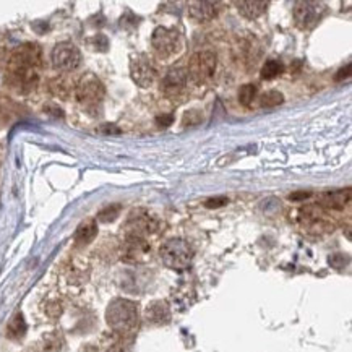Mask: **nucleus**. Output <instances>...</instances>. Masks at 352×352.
I'll list each match as a JSON object with an SVG mask.
<instances>
[{
    "mask_svg": "<svg viewBox=\"0 0 352 352\" xmlns=\"http://www.w3.org/2000/svg\"><path fill=\"white\" fill-rule=\"evenodd\" d=\"M130 75L138 87L148 88L156 81L157 69L150 57L144 54H137L130 60Z\"/></svg>",
    "mask_w": 352,
    "mask_h": 352,
    "instance_id": "7",
    "label": "nucleus"
},
{
    "mask_svg": "<svg viewBox=\"0 0 352 352\" xmlns=\"http://www.w3.org/2000/svg\"><path fill=\"white\" fill-rule=\"evenodd\" d=\"M41 67V49L36 44H25L18 47L8 64L12 85L18 89H31L38 81Z\"/></svg>",
    "mask_w": 352,
    "mask_h": 352,
    "instance_id": "1",
    "label": "nucleus"
},
{
    "mask_svg": "<svg viewBox=\"0 0 352 352\" xmlns=\"http://www.w3.org/2000/svg\"><path fill=\"white\" fill-rule=\"evenodd\" d=\"M151 46L157 54V57L169 58L180 52V49H182V39H180V34L175 30L168 28V26H157L153 31Z\"/></svg>",
    "mask_w": 352,
    "mask_h": 352,
    "instance_id": "4",
    "label": "nucleus"
},
{
    "mask_svg": "<svg viewBox=\"0 0 352 352\" xmlns=\"http://www.w3.org/2000/svg\"><path fill=\"white\" fill-rule=\"evenodd\" d=\"M221 10L219 2H190L188 3V13L198 23L214 20Z\"/></svg>",
    "mask_w": 352,
    "mask_h": 352,
    "instance_id": "13",
    "label": "nucleus"
},
{
    "mask_svg": "<svg viewBox=\"0 0 352 352\" xmlns=\"http://www.w3.org/2000/svg\"><path fill=\"white\" fill-rule=\"evenodd\" d=\"M107 352H125V351L122 349V347H111V349Z\"/></svg>",
    "mask_w": 352,
    "mask_h": 352,
    "instance_id": "28",
    "label": "nucleus"
},
{
    "mask_svg": "<svg viewBox=\"0 0 352 352\" xmlns=\"http://www.w3.org/2000/svg\"><path fill=\"white\" fill-rule=\"evenodd\" d=\"M229 200L226 197H216V198H210V200L205 201L206 208H221V206L228 205Z\"/></svg>",
    "mask_w": 352,
    "mask_h": 352,
    "instance_id": "23",
    "label": "nucleus"
},
{
    "mask_svg": "<svg viewBox=\"0 0 352 352\" xmlns=\"http://www.w3.org/2000/svg\"><path fill=\"white\" fill-rule=\"evenodd\" d=\"M150 252H151V247L146 239L137 237V236H127V239H125L124 258L127 261L140 263V261H144L148 258Z\"/></svg>",
    "mask_w": 352,
    "mask_h": 352,
    "instance_id": "11",
    "label": "nucleus"
},
{
    "mask_svg": "<svg viewBox=\"0 0 352 352\" xmlns=\"http://www.w3.org/2000/svg\"><path fill=\"white\" fill-rule=\"evenodd\" d=\"M201 120V116L198 114V111H197V114H195V111H190L188 112V114H185V117H184V124L185 125H197L198 122Z\"/></svg>",
    "mask_w": 352,
    "mask_h": 352,
    "instance_id": "24",
    "label": "nucleus"
},
{
    "mask_svg": "<svg viewBox=\"0 0 352 352\" xmlns=\"http://www.w3.org/2000/svg\"><path fill=\"white\" fill-rule=\"evenodd\" d=\"M160 256L168 268L175 270V272H182L188 268L193 258V250L190 243L184 239H170L164 242L160 248Z\"/></svg>",
    "mask_w": 352,
    "mask_h": 352,
    "instance_id": "3",
    "label": "nucleus"
},
{
    "mask_svg": "<svg viewBox=\"0 0 352 352\" xmlns=\"http://www.w3.org/2000/svg\"><path fill=\"white\" fill-rule=\"evenodd\" d=\"M54 69L58 72H72L78 69L81 64V52L78 47L72 43H58L54 47L52 56H51Z\"/></svg>",
    "mask_w": 352,
    "mask_h": 352,
    "instance_id": "8",
    "label": "nucleus"
},
{
    "mask_svg": "<svg viewBox=\"0 0 352 352\" xmlns=\"http://www.w3.org/2000/svg\"><path fill=\"white\" fill-rule=\"evenodd\" d=\"M138 305L127 299L112 300L106 310V322L119 335H132L138 328Z\"/></svg>",
    "mask_w": 352,
    "mask_h": 352,
    "instance_id": "2",
    "label": "nucleus"
},
{
    "mask_svg": "<svg viewBox=\"0 0 352 352\" xmlns=\"http://www.w3.org/2000/svg\"><path fill=\"white\" fill-rule=\"evenodd\" d=\"M119 211H120V206L119 205L107 206L106 210H102L101 213L98 214V219L102 221V223H109V221H114L117 216H119Z\"/></svg>",
    "mask_w": 352,
    "mask_h": 352,
    "instance_id": "22",
    "label": "nucleus"
},
{
    "mask_svg": "<svg viewBox=\"0 0 352 352\" xmlns=\"http://www.w3.org/2000/svg\"><path fill=\"white\" fill-rule=\"evenodd\" d=\"M96 234H98L96 221L93 219L85 221V223H81L78 226V229H76L75 241L78 243H89L94 237H96Z\"/></svg>",
    "mask_w": 352,
    "mask_h": 352,
    "instance_id": "17",
    "label": "nucleus"
},
{
    "mask_svg": "<svg viewBox=\"0 0 352 352\" xmlns=\"http://www.w3.org/2000/svg\"><path fill=\"white\" fill-rule=\"evenodd\" d=\"M351 201V188L346 190H333L322 195V205L331 210H342Z\"/></svg>",
    "mask_w": 352,
    "mask_h": 352,
    "instance_id": "15",
    "label": "nucleus"
},
{
    "mask_svg": "<svg viewBox=\"0 0 352 352\" xmlns=\"http://www.w3.org/2000/svg\"><path fill=\"white\" fill-rule=\"evenodd\" d=\"M237 10L242 16L248 18V20H255L263 15L268 8V2L265 0H248V2H236Z\"/></svg>",
    "mask_w": 352,
    "mask_h": 352,
    "instance_id": "16",
    "label": "nucleus"
},
{
    "mask_svg": "<svg viewBox=\"0 0 352 352\" xmlns=\"http://www.w3.org/2000/svg\"><path fill=\"white\" fill-rule=\"evenodd\" d=\"M156 229V221L153 219L150 213L143 210H137L130 214V218L125 224L127 236H137L146 239L148 234H151Z\"/></svg>",
    "mask_w": 352,
    "mask_h": 352,
    "instance_id": "10",
    "label": "nucleus"
},
{
    "mask_svg": "<svg viewBox=\"0 0 352 352\" xmlns=\"http://www.w3.org/2000/svg\"><path fill=\"white\" fill-rule=\"evenodd\" d=\"M102 98H104V87L101 80L93 74L85 75L76 85V99L83 106H96L102 101Z\"/></svg>",
    "mask_w": 352,
    "mask_h": 352,
    "instance_id": "9",
    "label": "nucleus"
},
{
    "mask_svg": "<svg viewBox=\"0 0 352 352\" xmlns=\"http://www.w3.org/2000/svg\"><path fill=\"white\" fill-rule=\"evenodd\" d=\"M312 193L310 192H297V193H291V200L292 201H299V200H305V198H309Z\"/></svg>",
    "mask_w": 352,
    "mask_h": 352,
    "instance_id": "27",
    "label": "nucleus"
},
{
    "mask_svg": "<svg viewBox=\"0 0 352 352\" xmlns=\"http://www.w3.org/2000/svg\"><path fill=\"white\" fill-rule=\"evenodd\" d=\"M327 7L322 2H296L294 3V21L300 30H312L320 23Z\"/></svg>",
    "mask_w": 352,
    "mask_h": 352,
    "instance_id": "6",
    "label": "nucleus"
},
{
    "mask_svg": "<svg viewBox=\"0 0 352 352\" xmlns=\"http://www.w3.org/2000/svg\"><path fill=\"white\" fill-rule=\"evenodd\" d=\"M26 333V323L23 320V315L18 314L15 318L8 324V335L12 338H21Z\"/></svg>",
    "mask_w": 352,
    "mask_h": 352,
    "instance_id": "21",
    "label": "nucleus"
},
{
    "mask_svg": "<svg viewBox=\"0 0 352 352\" xmlns=\"http://www.w3.org/2000/svg\"><path fill=\"white\" fill-rule=\"evenodd\" d=\"M349 72H351V64H347L344 69H341L340 72H338V75L335 76V80L336 81H341V80L347 78V76H349Z\"/></svg>",
    "mask_w": 352,
    "mask_h": 352,
    "instance_id": "26",
    "label": "nucleus"
},
{
    "mask_svg": "<svg viewBox=\"0 0 352 352\" xmlns=\"http://www.w3.org/2000/svg\"><path fill=\"white\" fill-rule=\"evenodd\" d=\"M256 98V87L255 85H243V87L239 89V102L242 106L250 107L254 104V99Z\"/></svg>",
    "mask_w": 352,
    "mask_h": 352,
    "instance_id": "20",
    "label": "nucleus"
},
{
    "mask_svg": "<svg viewBox=\"0 0 352 352\" xmlns=\"http://www.w3.org/2000/svg\"><path fill=\"white\" fill-rule=\"evenodd\" d=\"M216 65H218V58H216L214 52L200 51L193 54L190 62H188L187 76H190L193 83H205L214 75Z\"/></svg>",
    "mask_w": 352,
    "mask_h": 352,
    "instance_id": "5",
    "label": "nucleus"
},
{
    "mask_svg": "<svg viewBox=\"0 0 352 352\" xmlns=\"http://www.w3.org/2000/svg\"><path fill=\"white\" fill-rule=\"evenodd\" d=\"M284 72V65L276 58H270L265 62V65L261 67V78L263 80H274Z\"/></svg>",
    "mask_w": 352,
    "mask_h": 352,
    "instance_id": "18",
    "label": "nucleus"
},
{
    "mask_svg": "<svg viewBox=\"0 0 352 352\" xmlns=\"http://www.w3.org/2000/svg\"><path fill=\"white\" fill-rule=\"evenodd\" d=\"M173 120H174V116L173 114H168V116H157L156 117V124L160 125V127H169L170 124H173Z\"/></svg>",
    "mask_w": 352,
    "mask_h": 352,
    "instance_id": "25",
    "label": "nucleus"
},
{
    "mask_svg": "<svg viewBox=\"0 0 352 352\" xmlns=\"http://www.w3.org/2000/svg\"><path fill=\"white\" fill-rule=\"evenodd\" d=\"M185 85H187V70L177 67V69H170L161 80V91L166 96L174 98L184 91Z\"/></svg>",
    "mask_w": 352,
    "mask_h": 352,
    "instance_id": "12",
    "label": "nucleus"
},
{
    "mask_svg": "<svg viewBox=\"0 0 352 352\" xmlns=\"http://www.w3.org/2000/svg\"><path fill=\"white\" fill-rule=\"evenodd\" d=\"M283 102H284L283 93L276 91V89L266 91V93L261 94V98H260V106L266 107V109H270V107H276L279 104H283Z\"/></svg>",
    "mask_w": 352,
    "mask_h": 352,
    "instance_id": "19",
    "label": "nucleus"
},
{
    "mask_svg": "<svg viewBox=\"0 0 352 352\" xmlns=\"http://www.w3.org/2000/svg\"><path fill=\"white\" fill-rule=\"evenodd\" d=\"M144 315H146L148 322L153 324H166L170 320L169 307L162 300L151 302V304L146 307V312H144Z\"/></svg>",
    "mask_w": 352,
    "mask_h": 352,
    "instance_id": "14",
    "label": "nucleus"
}]
</instances>
